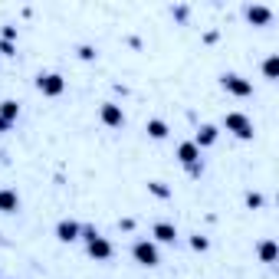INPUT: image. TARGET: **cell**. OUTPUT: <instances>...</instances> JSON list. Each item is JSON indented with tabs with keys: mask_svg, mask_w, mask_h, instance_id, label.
<instances>
[{
	"mask_svg": "<svg viewBox=\"0 0 279 279\" xmlns=\"http://www.w3.org/2000/svg\"><path fill=\"white\" fill-rule=\"evenodd\" d=\"M223 128L233 131L236 138H253V122H250L243 112H227V115H223Z\"/></svg>",
	"mask_w": 279,
	"mask_h": 279,
	"instance_id": "1",
	"label": "cell"
},
{
	"mask_svg": "<svg viewBox=\"0 0 279 279\" xmlns=\"http://www.w3.org/2000/svg\"><path fill=\"white\" fill-rule=\"evenodd\" d=\"M155 236H158V240H161V243H174V240H178V230H174L171 227V223H155Z\"/></svg>",
	"mask_w": 279,
	"mask_h": 279,
	"instance_id": "10",
	"label": "cell"
},
{
	"mask_svg": "<svg viewBox=\"0 0 279 279\" xmlns=\"http://www.w3.org/2000/svg\"><path fill=\"white\" fill-rule=\"evenodd\" d=\"M247 17L250 20H253V23H269V17H273V13H269V7H250V10H247Z\"/></svg>",
	"mask_w": 279,
	"mask_h": 279,
	"instance_id": "12",
	"label": "cell"
},
{
	"mask_svg": "<svg viewBox=\"0 0 279 279\" xmlns=\"http://www.w3.org/2000/svg\"><path fill=\"white\" fill-rule=\"evenodd\" d=\"M263 73H266L269 79H276V73H279V56H269V59L263 62Z\"/></svg>",
	"mask_w": 279,
	"mask_h": 279,
	"instance_id": "16",
	"label": "cell"
},
{
	"mask_svg": "<svg viewBox=\"0 0 279 279\" xmlns=\"http://www.w3.org/2000/svg\"><path fill=\"white\" fill-rule=\"evenodd\" d=\"M102 122H106L109 128H118V125L125 122L122 109H118V106H112V102H106V106H102Z\"/></svg>",
	"mask_w": 279,
	"mask_h": 279,
	"instance_id": "7",
	"label": "cell"
},
{
	"mask_svg": "<svg viewBox=\"0 0 279 279\" xmlns=\"http://www.w3.org/2000/svg\"><path fill=\"white\" fill-rule=\"evenodd\" d=\"M17 207H20V194L10 191V187H4V191H0V214H13Z\"/></svg>",
	"mask_w": 279,
	"mask_h": 279,
	"instance_id": "8",
	"label": "cell"
},
{
	"mask_svg": "<svg viewBox=\"0 0 279 279\" xmlns=\"http://www.w3.org/2000/svg\"><path fill=\"white\" fill-rule=\"evenodd\" d=\"M0 53H4V56H13V46H10V43L4 40V43H0Z\"/></svg>",
	"mask_w": 279,
	"mask_h": 279,
	"instance_id": "21",
	"label": "cell"
},
{
	"mask_svg": "<svg viewBox=\"0 0 279 279\" xmlns=\"http://www.w3.org/2000/svg\"><path fill=\"white\" fill-rule=\"evenodd\" d=\"M37 89H40L43 95H59L62 89H66V82H62V76L46 73V76H40V79H37Z\"/></svg>",
	"mask_w": 279,
	"mask_h": 279,
	"instance_id": "4",
	"label": "cell"
},
{
	"mask_svg": "<svg viewBox=\"0 0 279 279\" xmlns=\"http://www.w3.org/2000/svg\"><path fill=\"white\" fill-rule=\"evenodd\" d=\"M247 204H250V207H260L263 197H260V194H247Z\"/></svg>",
	"mask_w": 279,
	"mask_h": 279,
	"instance_id": "19",
	"label": "cell"
},
{
	"mask_svg": "<svg viewBox=\"0 0 279 279\" xmlns=\"http://www.w3.org/2000/svg\"><path fill=\"white\" fill-rule=\"evenodd\" d=\"M86 247H89V256H92V260H109L112 256V243L106 236H99L95 230H86Z\"/></svg>",
	"mask_w": 279,
	"mask_h": 279,
	"instance_id": "2",
	"label": "cell"
},
{
	"mask_svg": "<svg viewBox=\"0 0 279 279\" xmlns=\"http://www.w3.org/2000/svg\"><path fill=\"white\" fill-rule=\"evenodd\" d=\"M148 191L155 194V197H167V194H171V191H167V187L161 184V181H151V184H148Z\"/></svg>",
	"mask_w": 279,
	"mask_h": 279,
	"instance_id": "17",
	"label": "cell"
},
{
	"mask_svg": "<svg viewBox=\"0 0 279 279\" xmlns=\"http://www.w3.org/2000/svg\"><path fill=\"white\" fill-rule=\"evenodd\" d=\"M79 233H82V227H79L76 220H59V223H56V236H59L62 243L79 240Z\"/></svg>",
	"mask_w": 279,
	"mask_h": 279,
	"instance_id": "6",
	"label": "cell"
},
{
	"mask_svg": "<svg viewBox=\"0 0 279 279\" xmlns=\"http://www.w3.org/2000/svg\"><path fill=\"white\" fill-rule=\"evenodd\" d=\"M260 256H263V263H273V260H276V243L266 240V243L260 247Z\"/></svg>",
	"mask_w": 279,
	"mask_h": 279,
	"instance_id": "15",
	"label": "cell"
},
{
	"mask_svg": "<svg viewBox=\"0 0 279 279\" xmlns=\"http://www.w3.org/2000/svg\"><path fill=\"white\" fill-rule=\"evenodd\" d=\"M148 135L151 138H167V125L161 122V118H151L148 122Z\"/></svg>",
	"mask_w": 279,
	"mask_h": 279,
	"instance_id": "14",
	"label": "cell"
},
{
	"mask_svg": "<svg viewBox=\"0 0 279 279\" xmlns=\"http://www.w3.org/2000/svg\"><path fill=\"white\" fill-rule=\"evenodd\" d=\"M20 115V106L13 99H7V102H0V118H4V122H13V118Z\"/></svg>",
	"mask_w": 279,
	"mask_h": 279,
	"instance_id": "13",
	"label": "cell"
},
{
	"mask_svg": "<svg viewBox=\"0 0 279 279\" xmlns=\"http://www.w3.org/2000/svg\"><path fill=\"white\" fill-rule=\"evenodd\" d=\"M178 158H181V161H184L187 167H191V164H197V161H200V148H197L194 142H184V145L178 148Z\"/></svg>",
	"mask_w": 279,
	"mask_h": 279,
	"instance_id": "9",
	"label": "cell"
},
{
	"mask_svg": "<svg viewBox=\"0 0 279 279\" xmlns=\"http://www.w3.org/2000/svg\"><path fill=\"white\" fill-rule=\"evenodd\" d=\"M131 253H135V260L142 263V266H158V263H161V260H158V247H155V243H148V240H138Z\"/></svg>",
	"mask_w": 279,
	"mask_h": 279,
	"instance_id": "3",
	"label": "cell"
},
{
	"mask_svg": "<svg viewBox=\"0 0 279 279\" xmlns=\"http://www.w3.org/2000/svg\"><path fill=\"white\" fill-rule=\"evenodd\" d=\"M7 128H10V122H4V118H0V131H7Z\"/></svg>",
	"mask_w": 279,
	"mask_h": 279,
	"instance_id": "22",
	"label": "cell"
},
{
	"mask_svg": "<svg viewBox=\"0 0 279 279\" xmlns=\"http://www.w3.org/2000/svg\"><path fill=\"white\" fill-rule=\"evenodd\" d=\"M191 247H194V250H207V236H194Z\"/></svg>",
	"mask_w": 279,
	"mask_h": 279,
	"instance_id": "18",
	"label": "cell"
},
{
	"mask_svg": "<svg viewBox=\"0 0 279 279\" xmlns=\"http://www.w3.org/2000/svg\"><path fill=\"white\" fill-rule=\"evenodd\" d=\"M79 56H82V59H92L95 53H92V46H82V50H79Z\"/></svg>",
	"mask_w": 279,
	"mask_h": 279,
	"instance_id": "20",
	"label": "cell"
},
{
	"mask_svg": "<svg viewBox=\"0 0 279 279\" xmlns=\"http://www.w3.org/2000/svg\"><path fill=\"white\" fill-rule=\"evenodd\" d=\"M217 142V128H214V125H204V128L197 131V138H194V145H197V148H204V145H214Z\"/></svg>",
	"mask_w": 279,
	"mask_h": 279,
	"instance_id": "11",
	"label": "cell"
},
{
	"mask_svg": "<svg viewBox=\"0 0 279 279\" xmlns=\"http://www.w3.org/2000/svg\"><path fill=\"white\" fill-rule=\"evenodd\" d=\"M223 89L233 95H253V82L240 79V76H223Z\"/></svg>",
	"mask_w": 279,
	"mask_h": 279,
	"instance_id": "5",
	"label": "cell"
}]
</instances>
